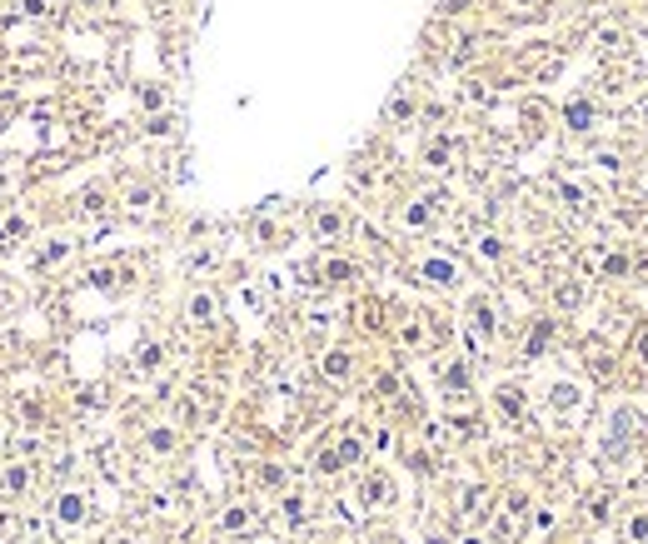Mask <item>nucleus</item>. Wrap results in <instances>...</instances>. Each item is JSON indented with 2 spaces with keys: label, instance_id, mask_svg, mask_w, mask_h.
<instances>
[{
  "label": "nucleus",
  "instance_id": "f257e3e1",
  "mask_svg": "<svg viewBox=\"0 0 648 544\" xmlns=\"http://www.w3.org/2000/svg\"><path fill=\"white\" fill-rule=\"evenodd\" d=\"M494 405H499V415H504L509 424H519V419H524V395H519V390H509V385H504V390L494 395Z\"/></svg>",
  "mask_w": 648,
  "mask_h": 544
},
{
  "label": "nucleus",
  "instance_id": "f03ea898",
  "mask_svg": "<svg viewBox=\"0 0 648 544\" xmlns=\"http://www.w3.org/2000/svg\"><path fill=\"white\" fill-rule=\"evenodd\" d=\"M220 529H225V534H245V529H254V510H250V505H235V510H225Z\"/></svg>",
  "mask_w": 648,
  "mask_h": 544
},
{
  "label": "nucleus",
  "instance_id": "7ed1b4c3",
  "mask_svg": "<svg viewBox=\"0 0 648 544\" xmlns=\"http://www.w3.org/2000/svg\"><path fill=\"white\" fill-rule=\"evenodd\" d=\"M349 355L344 350H330V355H324V379H335V385H344V379H349Z\"/></svg>",
  "mask_w": 648,
  "mask_h": 544
},
{
  "label": "nucleus",
  "instance_id": "20e7f679",
  "mask_svg": "<svg viewBox=\"0 0 648 544\" xmlns=\"http://www.w3.org/2000/svg\"><path fill=\"white\" fill-rule=\"evenodd\" d=\"M0 489H11V495H25V489H30V464H11V469H0Z\"/></svg>",
  "mask_w": 648,
  "mask_h": 544
},
{
  "label": "nucleus",
  "instance_id": "39448f33",
  "mask_svg": "<svg viewBox=\"0 0 648 544\" xmlns=\"http://www.w3.org/2000/svg\"><path fill=\"white\" fill-rule=\"evenodd\" d=\"M389 500H394L389 479H384V474H369V479H364V505H389Z\"/></svg>",
  "mask_w": 648,
  "mask_h": 544
},
{
  "label": "nucleus",
  "instance_id": "423d86ee",
  "mask_svg": "<svg viewBox=\"0 0 648 544\" xmlns=\"http://www.w3.org/2000/svg\"><path fill=\"white\" fill-rule=\"evenodd\" d=\"M145 445H150L155 455H170V450H175V429H165V424L150 429V434H145Z\"/></svg>",
  "mask_w": 648,
  "mask_h": 544
},
{
  "label": "nucleus",
  "instance_id": "0eeeda50",
  "mask_svg": "<svg viewBox=\"0 0 648 544\" xmlns=\"http://www.w3.org/2000/svg\"><path fill=\"white\" fill-rule=\"evenodd\" d=\"M190 320H195V324H209V320H214V300H209L205 290L190 300Z\"/></svg>",
  "mask_w": 648,
  "mask_h": 544
},
{
  "label": "nucleus",
  "instance_id": "6e6552de",
  "mask_svg": "<svg viewBox=\"0 0 648 544\" xmlns=\"http://www.w3.org/2000/svg\"><path fill=\"white\" fill-rule=\"evenodd\" d=\"M424 280L449 285V280H454V265H449V260H429V265H424Z\"/></svg>",
  "mask_w": 648,
  "mask_h": 544
},
{
  "label": "nucleus",
  "instance_id": "1a4fd4ad",
  "mask_svg": "<svg viewBox=\"0 0 648 544\" xmlns=\"http://www.w3.org/2000/svg\"><path fill=\"white\" fill-rule=\"evenodd\" d=\"M424 160H429L434 170H449V140H434V145L424 150Z\"/></svg>",
  "mask_w": 648,
  "mask_h": 544
},
{
  "label": "nucleus",
  "instance_id": "9d476101",
  "mask_svg": "<svg viewBox=\"0 0 648 544\" xmlns=\"http://www.w3.org/2000/svg\"><path fill=\"white\" fill-rule=\"evenodd\" d=\"M60 519H65V524L85 519V500H80V495H65V500H60Z\"/></svg>",
  "mask_w": 648,
  "mask_h": 544
},
{
  "label": "nucleus",
  "instance_id": "9b49d317",
  "mask_svg": "<svg viewBox=\"0 0 648 544\" xmlns=\"http://www.w3.org/2000/svg\"><path fill=\"white\" fill-rule=\"evenodd\" d=\"M569 125H574V130H588V125H593V110H588L583 100H574V105H569Z\"/></svg>",
  "mask_w": 648,
  "mask_h": 544
},
{
  "label": "nucleus",
  "instance_id": "f8f14e48",
  "mask_svg": "<svg viewBox=\"0 0 648 544\" xmlns=\"http://www.w3.org/2000/svg\"><path fill=\"white\" fill-rule=\"evenodd\" d=\"M324 280H330V285L335 280H354V265L349 260H330V265H324Z\"/></svg>",
  "mask_w": 648,
  "mask_h": 544
},
{
  "label": "nucleus",
  "instance_id": "ddd939ff",
  "mask_svg": "<svg viewBox=\"0 0 648 544\" xmlns=\"http://www.w3.org/2000/svg\"><path fill=\"white\" fill-rule=\"evenodd\" d=\"M484 505H489V489H484V484H474L469 495H464V514H479Z\"/></svg>",
  "mask_w": 648,
  "mask_h": 544
},
{
  "label": "nucleus",
  "instance_id": "4468645a",
  "mask_svg": "<svg viewBox=\"0 0 648 544\" xmlns=\"http://www.w3.org/2000/svg\"><path fill=\"white\" fill-rule=\"evenodd\" d=\"M554 300H559V310H578L583 290H578V285H559V290H554Z\"/></svg>",
  "mask_w": 648,
  "mask_h": 544
},
{
  "label": "nucleus",
  "instance_id": "2eb2a0df",
  "mask_svg": "<svg viewBox=\"0 0 648 544\" xmlns=\"http://www.w3.org/2000/svg\"><path fill=\"white\" fill-rule=\"evenodd\" d=\"M474 324H479V335H489V330H494V310L484 305V300H474Z\"/></svg>",
  "mask_w": 648,
  "mask_h": 544
},
{
  "label": "nucleus",
  "instance_id": "dca6fc26",
  "mask_svg": "<svg viewBox=\"0 0 648 544\" xmlns=\"http://www.w3.org/2000/svg\"><path fill=\"white\" fill-rule=\"evenodd\" d=\"M160 360H165V350H160V345H145L140 350V369H160Z\"/></svg>",
  "mask_w": 648,
  "mask_h": 544
},
{
  "label": "nucleus",
  "instance_id": "f3484780",
  "mask_svg": "<svg viewBox=\"0 0 648 544\" xmlns=\"http://www.w3.org/2000/svg\"><path fill=\"white\" fill-rule=\"evenodd\" d=\"M444 385H449V390H464V385H469V369H464V365L444 369Z\"/></svg>",
  "mask_w": 648,
  "mask_h": 544
},
{
  "label": "nucleus",
  "instance_id": "a211bd4d",
  "mask_svg": "<svg viewBox=\"0 0 648 544\" xmlns=\"http://www.w3.org/2000/svg\"><path fill=\"white\" fill-rule=\"evenodd\" d=\"M549 345V324H538V330L529 335V355H538V350H544Z\"/></svg>",
  "mask_w": 648,
  "mask_h": 544
},
{
  "label": "nucleus",
  "instance_id": "6ab92c4d",
  "mask_svg": "<svg viewBox=\"0 0 648 544\" xmlns=\"http://www.w3.org/2000/svg\"><path fill=\"white\" fill-rule=\"evenodd\" d=\"M604 270H609V275H628V255H609Z\"/></svg>",
  "mask_w": 648,
  "mask_h": 544
},
{
  "label": "nucleus",
  "instance_id": "aec40b11",
  "mask_svg": "<svg viewBox=\"0 0 648 544\" xmlns=\"http://www.w3.org/2000/svg\"><path fill=\"white\" fill-rule=\"evenodd\" d=\"M574 400H578V390H569V385H559V390H554V405H559V410H569Z\"/></svg>",
  "mask_w": 648,
  "mask_h": 544
},
{
  "label": "nucleus",
  "instance_id": "412c9836",
  "mask_svg": "<svg viewBox=\"0 0 648 544\" xmlns=\"http://www.w3.org/2000/svg\"><path fill=\"white\" fill-rule=\"evenodd\" d=\"M110 280H115V270H90V285H100V290H110Z\"/></svg>",
  "mask_w": 648,
  "mask_h": 544
},
{
  "label": "nucleus",
  "instance_id": "4be33fe9",
  "mask_svg": "<svg viewBox=\"0 0 648 544\" xmlns=\"http://www.w3.org/2000/svg\"><path fill=\"white\" fill-rule=\"evenodd\" d=\"M319 235H339V215H319Z\"/></svg>",
  "mask_w": 648,
  "mask_h": 544
},
{
  "label": "nucleus",
  "instance_id": "5701e85b",
  "mask_svg": "<svg viewBox=\"0 0 648 544\" xmlns=\"http://www.w3.org/2000/svg\"><path fill=\"white\" fill-rule=\"evenodd\" d=\"M404 220H409V225H429V210H424V205H409Z\"/></svg>",
  "mask_w": 648,
  "mask_h": 544
},
{
  "label": "nucleus",
  "instance_id": "b1692460",
  "mask_svg": "<svg viewBox=\"0 0 648 544\" xmlns=\"http://www.w3.org/2000/svg\"><path fill=\"white\" fill-rule=\"evenodd\" d=\"M479 250L489 255V260H499V240H494V235H484V240H479Z\"/></svg>",
  "mask_w": 648,
  "mask_h": 544
},
{
  "label": "nucleus",
  "instance_id": "393cba45",
  "mask_svg": "<svg viewBox=\"0 0 648 544\" xmlns=\"http://www.w3.org/2000/svg\"><path fill=\"white\" fill-rule=\"evenodd\" d=\"M628 529H633V539H643V544H648V519H633Z\"/></svg>",
  "mask_w": 648,
  "mask_h": 544
},
{
  "label": "nucleus",
  "instance_id": "a878e982",
  "mask_svg": "<svg viewBox=\"0 0 648 544\" xmlns=\"http://www.w3.org/2000/svg\"><path fill=\"white\" fill-rule=\"evenodd\" d=\"M509 6H514V11H533V6H538V0H509Z\"/></svg>",
  "mask_w": 648,
  "mask_h": 544
},
{
  "label": "nucleus",
  "instance_id": "bb28decb",
  "mask_svg": "<svg viewBox=\"0 0 648 544\" xmlns=\"http://www.w3.org/2000/svg\"><path fill=\"white\" fill-rule=\"evenodd\" d=\"M469 6V0H444V11H464Z\"/></svg>",
  "mask_w": 648,
  "mask_h": 544
},
{
  "label": "nucleus",
  "instance_id": "cd10ccee",
  "mask_svg": "<svg viewBox=\"0 0 648 544\" xmlns=\"http://www.w3.org/2000/svg\"><path fill=\"white\" fill-rule=\"evenodd\" d=\"M638 355H643V360H648V335H643V345H638Z\"/></svg>",
  "mask_w": 648,
  "mask_h": 544
}]
</instances>
